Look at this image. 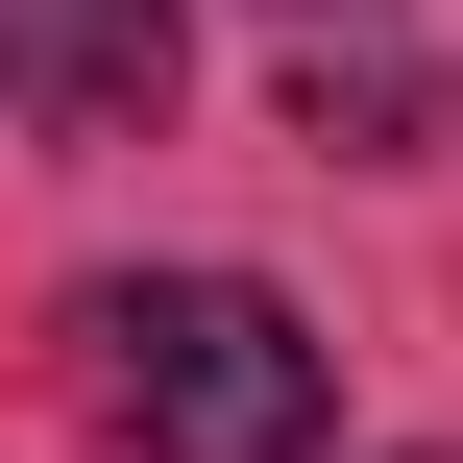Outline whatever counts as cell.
<instances>
[{
	"label": "cell",
	"mask_w": 463,
	"mask_h": 463,
	"mask_svg": "<svg viewBox=\"0 0 463 463\" xmlns=\"http://www.w3.org/2000/svg\"><path fill=\"white\" fill-rule=\"evenodd\" d=\"M73 342L146 463H317V415H342V366L269 269H122V293H73Z\"/></svg>",
	"instance_id": "cell-1"
},
{
	"label": "cell",
	"mask_w": 463,
	"mask_h": 463,
	"mask_svg": "<svg viewBox=\"0 0 463 463\" xmlns=\"http://www.w3.org/2000/svg\"><path fill=\"white\" fill-rule=\"evenodd\" d=\"M195 98V24L171 0H0V122L24 146H146Z\"/></svg>",
	"instance_id": "cell-2"
},
{
	"label": "cell",
	"mask_w": 463,
	"mask_h": 463,
	"mask_svg": "<svg viewBox=\"0 0 463 463\" xmlns=\"http://www.w3.org/2000/svg\"><path fill=\"white\" fill-rule=\"evenodd\" d=\"M293 146H317V171H439L463 146V73L439 49H293Z\"/></svg>",
	"instance_id": "cell-3"
},
{
	"label": "cell",
	"mask_w": 463,
	"mask_h": 463,
	"mask_svg": "<svg viewBox=\"0 0 463 463\" xmlns=\"http://www.w3.org/2000/svg\"><path fill=\"white\" fill-rule=\"evenodd\" d=\"M415 463H463V439H415Z\"/></svg>",
	"instance_id": "cell-4"
}]
</instances>
